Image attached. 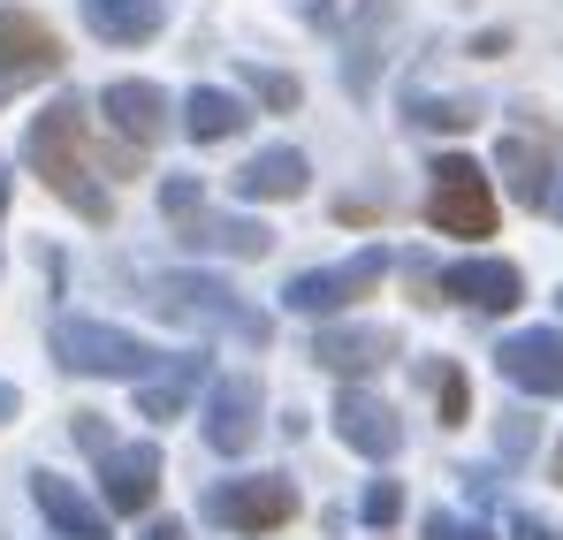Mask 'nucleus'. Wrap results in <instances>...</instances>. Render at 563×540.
Masks as SVG:
<instances>
[{"mask_svg": "<svg viewBox=\"0 0 563 540\" xmlns=\"http://www.w3.org/2000/svg\"><path fill=\"white\" fill-rule=\"evenodd\" d=\"M99 495H107V510H122V518H137L153 495H161V450H107L99 456Z\"/></svg>", "mask_w": 563, "mask_h": 540, "instance_id": "obj_11", "label": "nucleus"}, {"mask_svg": "<svg viewBox=\"0 0 563 540\" xmlns=\"http://www.w3.org/2000/svg\"><path fill=\"white\" fill-rule=\"evenodd\" d=\"M388 351H396L388 328H320V335H312V359L328 365V373H366V365H380Z\"/></svg>", "mask_w": 563, "mask_h": 540, "instance_id": "obj_19", "label": "nucleus"}, {"mask_svg": "<svg viewBox=\"0 0 563 540\" xmlns=\"http://www.w3.org/2000/svg\"><path fill=\"white\" fill-rule=\"evenodd\" d=\"M556 480H563V450H556Z\"/></svg>", "mask_w": 563, "mask_h": 540, "instance_id": "obj_34", "label": "nucleus"}, {"mask_svg": "<svg viewBox=\"0 0 563 540\" xmlns=\"http://www.w3.org/2000/svg\"><path fill=\"white\" fill-rule=\"evenodd\" d=\"M184 130L198 137V145L236 137V130H244V99H236V91H221V85H198V91L184 99Z\"/></svg>", "mask_w": 563, "mask_h": 540, "instance_id": "obj_20", "label": "nucleus"}, {"mask_svg": "<svg viewBox=\"0 0 563 540\" xmlns=\"http://www.w3.org/2000/svg\"><path fill=\"white\" fill-rule=\"evenodd\" d=\"M526 442H533V419L510 411V427H503V456H526Z\"/></svg>", "mask_w": 563, "mask_h": 540, "instance_id": "obj_27", "label": "nucleus"}, {"mask_svg": "<svg viewBox=\"0 0 563 540\" xmlns=\"http://www.w3.org/2000/svg\"><path fill=\"white\" fill-rule=\"evenodd\" d=\"M380 274H388V252H358V260H343V267H312V274H297L282 297L297 305V312H343V305H358V297H374L380 289Z\"/></svg>", "mask_w": 563, "mask_h": 540, "instance_id": "obj_6", "label": "nucleus"}, {"mask_svg": "<svg viewBox=\"0 0 563 540\" xmlns=\"http://www.w3.org/2000/svg\"><path fill=\"white\" fill-rule=\"evenodd\" d=\"M213 526H229V533H275L297 518V487L289 480H221V487H206V503H198Z\"/></svg>", "mask_w": 563, "mask_h": 540, "instance_id": "obj_5", "label": "nucleus"}, {"mask_svg": "<svg viewBox=\"0 0 563 540\" xmlns=\"http://www.w3.org/2000/svg\"><path fill=\"white\" fill-rule=\"evenodd\" d=\"M23 161L46 176V190H54L62 206H77L85 221H107V213H114V198L85 176V107H77V99H54L46 114H31Z\"/></svg>", "mask_w": 563, "mask_h": 540, "instance_id": "obj_1", "label": "nucleus"}, {"mask_svg": "<svg viewBox=\"0 0 563 540\" xmlns=\"http://www.w3.org/2000/svg\"><path fill=\"white\" fill-rule=\"evenodd\" d=\"M198 381H206V359H198V351L161 359L145 381H137V411H145V419H184V404L198 396Z\"/></svg>", "mask_w": 563, "mask_h": 540, "instance_id": "obj_15", "label": "nucleus"}, {"mask_svg": "<svg viewBox=\"0 0 563 540\" xmlns=\"http://www.w3.org/2000/svg\"><path fill=\"white\" fill-rule=\"evenodd\" d=\"M358 510H366V526H396V518H404V487H396V480H374Z\"/></svg>", "mask_w": 563, "mask_h": 540, "instance_id": "obj_22", "label": "nucleus"}, {"mask_svg": "<svg viewBox=\"0 0 563 540\" xmlns=\"http://www.w3.org/2000/svg\"><path fill=\"white\" fill-rule=\"evenodd\" d=\"M427 540H495V533L472 526V518H457V510H434V518H427Z\"/></svg>", "mask_w": 563, "mask_h": 540, "instance_id": "obj_25", "label": "nucleus"}, {"mask_svg": "<svg viewBox=\"0 0 563 540\" xmlns=\"http://www.w3.org/2000/svg\"><path fill=\"white\" fill-rule=\"evenodd\" d=\"M335 434H343V442H351L358 456H374V464L404 450V427H396V411H388L380 396H366V388H343V396H335Z\"/></svg>", "mask_w": 563, "mask_h": 540, "instance_id": "obj_9", "label": "nucleus"}, {"mask_svg": "<svg viewBox=\"0 0 563 540\" xmlns=\"http://www.w3.org/2000/svg\"><path fill=\"white\" fill-rule=\"evenodd\" d=\"M145 289H153V305H161L168 320H184V328H221V335H236V343H252V351L275 343V320L252 312V305H244L229 282H213V274H153Z\"/></svg>", "mask_w": 563, "mask_h": 540, "instance_id": "obj_2", "label": "nucleus"}, {"mask_svg": "<svg viewBox=\"0 0 563 540\" xmlns=\"http://www.w3.org/2000/svg\"><path fill=\"white\" fill-rule=\"evenodd\" d=\"M99 107H107V122L145 153V145H161V130H168V91L145 85V77H122V85L99 91Z\"/></svg>", "mask_w": 563, "mask_h": 540, "instance_id": "obj_10", "label": "nucleus"}, {"mask_svg": "<svg viewBox=\"0 0 563 540\" xmlns=\"http://www.w3.org/2000/svg\"><path fill=\"white\" fill-rule=\"evenodd\" d=\"M77 442H85L92 456H107V450H114V442H107V427H99L92 411H77Z\"/></svg>", "mask_w": 563, "mask_h": 540, "instance_id": "obj_28", "label": "nucleus"}, {"mask_svg": "<svg viewBox=\"0 0 563 540\" xmlns=\"http://www.w3.org/2000/svg\"><path fill=\"white\" fill-rule=\"evenodd\" d=\"M206 442L221 456H244L260 442V381H221L206 404Z\"/></svg>", "mask_w": 563, "mask_h": 540, "instance_id": "obj_12", "label": "nucleus"}, {"mask_svg": "<svg viewBox=\"0 0 563 540\" xmlns=\"http://www.w3.org/2000/svg\"><path fill=\"white\" fill-rule=\"evenodd\" d=\"M0 213H8V176H0Z\"/></svg>", "mask_w": 563, "mask_h": 540, "instance_id": "obj_33", "label": "nucleus"}, {"mask_svg": "<svg viewBox=\"0 0 563 540\" xmlns=\"http://www.w3.org/2000/svg\"><path fill=\"white\" fill-rule=\"evenodd\" d=\"M161 206H168L176 221H190V213L206 206V190H198V183H190V176H168V183H161Z\"/></svg>", "mask_w": 563, "mask_h": 540, "instance_id": "obj_24", "label": "nucleus"}, {"mask_svg": "<svg viewBox=\"0 0 563 540\" xmlns=\"http://www.w3.org/2000/svg\"><path fill=\"white\" fill-rule=\"evenodd\" d=\"M503 176H510V198L518 206H549V161H541V145L503 137Z\"/></svg>", "mask_w": 563, "mask_h": 540, "instance_id": "obj_21", "label": "nucleus"}, {"mask_svg": "<svg viewBox=\"0 0 563 540\" xmlns=\"http://www.w3.org/2000/svg\"><path fill=\"white\" fill-rule=\"evenodd\" d=\"M442 297H457L472 312H510V305H518V267H503V260H465V267L442 274Z\"/></svg>", "mask_w": 563, "mask_h": 540, "instance_id": "obj_16", "label": "nucleus"}, {"mask_svg": "<svg viewBox=\"0 0 563 540\" xmlns=\"http://www.w3.org/2000/svg\"><path fill=\"white\" fill-rule=\"evenodd\" d=\"M184 244L190 252H236V260H260L275 236H267V221H244V213H213V206H198L184 221Z\"/></svg>", "mask_w": 563, "mask_h": 540, "instance_id": "obj_13", "label": "nucleus"}, {"mask_svg": "<svg viewBox=\"0 0 563 540\" xmlns=\"http://www.w3.org/2000/svg\"><path fill=\"white\" fill-rule=\"evenodd\" d=\"M54 359L69 373H107V381H145L161 351H145L137 335L107 328V320H54Z\"/></svg>", "mask_w": 563, "mask_h": 540, "instance_id": "obj_3", "label": "nucleus"}, {"mask_svg": "<svg viewBox=\"0 0 563 540\" xmlns=\"http://www.w3.org/2000/svg\"><path fill=\"white\" fill-rule=\"evenodd\" d=\"M137 540H190V533H184V526H176V518H153V526H145V533H137Z\"/></svg>", "mask_w": 563, "mask_h": 540, "instance_id": "obj_30", "label": "nucleus"}, {"mask_svg": "<svg viewBox=\"0 0 563 540\" xmlns=\"http://www.w3.org/2000/svg\"><path fill=\"white\" fill-rule=\"evenodd\" d=\"M510 540H556V533H549L541 518H526V510H518V518H510Z\"/></svg>", "mask_w": 563, "mask_h": 540, "instance_id": "obj_29", "label": "nucleus"}, {"mask_svg": "<svg viewBox=\"0 0 563 540\" xmlns=\"http://www.w3.org/2000/svg\"><path fill=\"white\" fill-rule=\"evenodd\" d=\"M54 69H62L54 31H46L31 8H0V91L38 85V77H54Z\"/></svg>", "mask_w": 563, "mask_h": 540, "instance_id": "obj_7", "label": "nucleus"}, {"mask_svg": "<svg viewBox=\"0 0 563 540\" xmlns=\"http://www.w3.org/2000/svg\"><path fill=\"white\" fill-rule=\"evenodd\" d=\"M495 365L526 396H563V328H518V335H503Z\"/></svg>", "mask_w": 563, "mask_h": 540, "instance_id": "obj_8", "label": "nucleus"}, {"mask_svg": "<svg viewBox=\"0 0 563 540\" xmlns=\"http://www.w3.org/2000/svg\"><path fill=\"white\" fill-rule=\"evenodd\" d=\"M549 213H556V221H563V183H556V190H549Z\"/></svg>", "mask_w": 563, "mask_h": 540, "instance_id": "obj_32", "label": "nucleus"}, {"mask_svg": "<svg viewBox=\"0 0 563 540\" xmlns=\"http://www.w3.org/2000/svg\"><path fill=\"white\" fill-rule=\"evenodd\" d=\"M427 221H434L442 236H487V229H495V190H487V176H479V161L450 153V161L434 168Z\"/></svg>", "mask_w": 563, "mask_h": 540, "instance_id": "obj_4", "label": "nucleus"}, {"mask_svg": "<svg viewBox=\"0 0 563 540\" xmlns=\"http://www.w3.org/2000/svg\"><path fill=\"white\" fill-rule=\"evenodd\" d=\"M252 91L267 107H297V77H282V69H252Z\"/></svg>", "mask_w": 563, "mask_h": 540, "instance_id": "obj_26", "label": "nucleus"}, {"mask_svg": "<svg viewBox=\"0 0 563 540\" xmlns=\"http://www.w3.org/2000/svg\"><path fill=\"white\" fill-rule=\"evenodd\" d=\"M85 23H92V38H107V46H145L168 23V8L161 0H85Z\"/></svg>", "mask_w": 563, "mask_h": 540, "instance_id": "obj_18", "label": "nucleus"}, {"mask_svg": "<svg viewBox=\"0 0 563 540\" xmlns=\"http://www.w3.org/2000/svg\"><path fill=\"white\" fill-rule=\"evenodd\" d=\"M31 503L46 510V526H54L62 540H114V533H107V518H99L69 480H54V472H31Z\"/></svg>", "mask_w": 563, "mask_h": 540, "instance_id": "obj_14", "label": "nucleus"}, {"mask_svg": "<svg viewBox=\"0 0 563 540\" xmlns=\"http://www.w3.org/2000/svg\"><path fill=\"white\" fill-rule=\"evenodd\" d=\"M305 153L297 145H267V153H252L244 168H236V198H305Z\"/></svg>", "mask_w": 563, "mask_h": 540, "instance_id": "obj_17", "label": "nucleus"}, {"mask_svg": "<svg viewBox=\"0 0 563 540\" xmlns=\"http://www.w3.org/2000/svg\"><path fill=\"white\" fill-rule=\"evenodd\" d=\"M8 419H15V388L0 381V427H8Z\"/></svg>", "mask_w": 563, "mask_h": 540, "instance_id": "obj_31", "label": "nucleus"}, {"mask_svg": "<svg viewBox=\"0 0 563 540\" xmlns=\"http://www.w3.org/2000/svg\"><path fill=\"white\" fill-rule=\"evenodd\" d=\"M434 404H442V427H457V419H465V373H457V365H442V373H434Z\"/></svg>", "mask_w": 563, "mask_h": 540, "instance_id": "obj_23", "label": "nucleus"}]
</instances>
